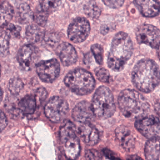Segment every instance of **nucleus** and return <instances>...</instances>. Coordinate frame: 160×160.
<instances>
[{
	"mask_svg": "<svg viewBox=\"0 0 160 160\" xmlns=\"http://www.w3.org/2000/svg\"><path fill=\"white\" fill-rule=\"evenodd\" d=\"M132 81L140 91L150 92L160 82V70L158 65L152 59H142L134 66Z\"/></svg>",
	"mask_w": 160,
	"mask_h": 160,
	"instance_id": "f257e3e1",
	"label": "nucleus"
},
{
	"mask_svg": "<svg viewBox=\"0 0 160 160\" xmlns=\"http://www.w3.org/2000/svg\"><path fill=\"white\" fill-rule=\"evenodd\" d=\"M133 52V44L131 38L124 32L117 33L111 43L108 57V66L115 71L122 70L131 58Z\"/></svg>",
	"mask_w": 160,
	"mask_h": 160,
	"instance_id": "f03ea898",
	"label": "nucleus"
},
{
	"mask_svg": "<svg viewBox=\"0 0 160 160\" xmlns=\"http://www.w3.org/2000/svg\"><path fill=\"white\" fill-rule=\"evenodd\" d=\"M118 105L124 116L136 119L146 116L149 109L145 98L132 89H125L119 94Z\"/></svg>",
	"mask_w": 160,
	"mask_h": 160,
	"instance_id": "7ed1b4c3",
	"label": "nucleus"
},
{
	"mask_svg": "<svg viewBox=\"0 0 160 160\" xmlns=\"http://www.w3.org/2000/svg\"><path fill=\"white\" fill-rule=\"evenodd\" d=\"M65 85L78 95H86L92 91L96 83L92 75L88 71L78 68L70 71L64 78Z\"/></svg>",
	"mask_w": 160,
	"mask_h": 160,
	"instance_id": "20e7f679",
	"label": "nucleus"
},
{
	"mask_svg": "<svg viewBox=\"0 0 160 160\" xmlns=\"http://www.w3.org/2000/svg\"><path fill=\"white\" fill-rule=\"evenodd\" d=\"M92 109L94 116L101 119H106L112 116L116 106L111 91L106 86L99 87L94 94Z\"/></svg>",
	"mask_w": 160,
	"mask_h": 160,
	"instance_id": "39448f33",
	"label": "nucleus"
},
{
	"mask_svg": "<svg viewBox=\"0 0 160 160\" xmlns=\"http://www.w3.org/2000/svg\"><path fill=\"white\" fill-rule=\"evenodd\" d=\"M59 138L65 158L69 160H75L80 153L81 146L76 128L71 122H67L61 128Z\"/></svg>",
	"mask_w": 160,
	"mask_h": 160,
	"instance_id": "423d86ee",
	"label": "nucleus"
},
{
	"mask_svg": "<svg viewBox=\"0 0 160 160\" xmlns=\"http://www.w3.org/2000/svg\"><path fill=\"white\" fill-rule=\"evenodd\" d=\"M69 110L68 104L59 96L51 98L44 107L46 116L53 122H60L66 117Z\"/></svg>",
	"mask_w": 160,
	"mask_h": 160,
	"instance_id": "0eeeda50",
	"label": "nucleus"
},
{
	"mask_svg": "<svg viewBox=\"0 0 160 160\" xmlns=\"http://www.w3.org/2000/svg\"><path fill=\"white\" fill-rule=\"evenodd\" d=\"M135 127L142 135L149 139L159 138L160 136V121L155 116L146 115L137 119Z\"/></svg>",
	"mask_w": 160,
	"mask_h": 160,
	"instance_id": "6e6552de",
	"label": "nucleus"
},
{
	"mask_svg": "<svg viewBox=\"0 0 160 160\" xmlns=\"http://www.w3.org/2000/svg\"><path fill=\"white\" fill-rule=\"evenodd\" d=\"M136 37L140 44H145L152 48L160 45V30L151 24H142L136 30Z\"/></svg>",
	"mask_w": 160,
	"mask_h": 160,
	"instance_id": "1a4fd4ad",
	"label": "nucleus"
},
{
	"mask_svg": "<svg viewBox=\"0 0 160 160\" xmlns=\"http://www.w3.org/2000/svg\"><path fill=\"white\" fill-rule=\"evenodd\" d=\"M90 29L89 22L86 18H77L69 24L68 29V36L71 41L79 43L86 39Z\"/></svg>",
	"mask_w": 160,
	"mask_h": 160,
	"instance_id": "9d476101",
	"label": "nucleus"
},
{
	"mask_svg": "<svg viewBox=\"0 0 160 160\" xmlns=\"http://www.w3.org/2000/svg\"><path fill=\"white\" fill-rule=\"evenodd\" d=\"M36 67L39 78L44 82H52L59 75L60 65L56 59L41 61Z\"/></svg>",
	"mask_w": 160,
	"mask_h": 160,
	"instance_id": "9b49d317",
	"label": "nucleus"
},
{
	"mask_svg": "<svg viewBox=\"0 0 160 160\" xmlns=\"http://www.w3.org/2000/svg\"><path fill=\"white\" fill-rule=\"evenodd\" d=\"M39 52L32 44L22 46L18 51L17 60L21 68L26 71H30L36 64Z\"/></svg>",
	"mask_w": 160,
	"mask_h": 160,
	"instance_id": "f8f14e48",
	"label": "nucleus"
},
{
	"mask_svg": "<svg viewBox=\"0 0 160 160\" xmlns=\"http://www.w3.org/2000/svg\"><path fill=\"white\" fill-rule=\"evenodd\" d=\"M78 132L84 142L89 146L95 145L99 141V132L90 122L80 123Z\"/></svg>",
	"mask_w": 160,
	"mask_h": 160,
	"instance_id": "ddd939ff",
	"label": "nucleus"
},
{
	"mask_svg": "<svg viewBox=\"0 0 160 160\" xmlns=\"http://www.w3.org/2000/svg\"><path fill=\"white\" fill-rule=\"evenodd\" d=\"M94 115L91 104L85 101L77 104L72 112V118L80 123L90 122Z\"/></svg>",
	"mask_w": 160,
	"mask_h": 160,
	"instance_id": "4468645a",
	"label": "nucleus"
},
{
	"mask_svg": "<svg viewBox=\"0 0 160 160\" xmlns=\"http://www.w3.org/2000/svg\"><path fill=\"white\" fill-rule=\"evenodd\" d=\"M134 4L145 17H154L160 12V3L158 0H134Z\"/></svg>",
	"mask_w": 160,
	"mask_h": 160,
	"instance_id": "2eb2a0df",
	"label": "nucleus"
},
{
	"mask_svg": "<svg viewBox=\"0 0 160 160\" xmlns=\"http://www.w3.org/2000/svg\"><path fill=\"white\" fill-rule=\"evenodd\" d=\"M58 54L63 65L71 66L76 63L78 54L74 48L70 44L63 42L58 47Z\"/></svg>",
	"mask_w": 160,
	"mask_h": 160,
	"instance_id": "dca6fc26",
	"label": "nucleus"
},
{
	"mask_svg": "<svg viewBox=\"0 0 160 160\" xmlns=\"http://www.w3.org/2000/svg\"><path fill=\"white\" fill-rule=\"evenodd\" d=\"M116 134L124 149L130 151L134 148V139L127 128L124 126L119 127L116 131Z\"/></svg>",
	"mask_w": 160,
	"mask_h": 160,
	"instance_id": "f3484780",
	"label": "nucleus"
},
{
	"mask_svg": "<svg viewBox=\"0 0 160 160\" xmlns=\"http://www.w3.org/2000/svg\"><path fill=\"white\" fill-rule=\"evenodd\" d=\"M147 160H160V139H149L144 148Z\"/></svg>",
	"mask_w": 160,
	"mask_h": 160,
	"instance_id": "a211bd4d",
	"label": "nucleus"
},
{
	"mask_svg": "<svg viewBox=\"0 0 160 160\" xmlns=\"http://www.w3.org/2000/svg\"><path fill=\"white\" fill-rule=\"evenodd\" d=\"M38 103L34 95L29 94L22 98L18 103V108L24 114H32L35 111Z\"/></svg>",
	"mask_w": 160,
	"mask_h": 160,
	"instance_id": "6ab92c4d",
	"label": "nucleus"
},
{
	"mask_svg": "<svg viewBox=\"0 0 160 160\" xmlns=\"http://www.w3.org/2000/svg\"><path fill=\"white\" fill-rule=\"evenodd\" d=\"M13 16V8L6 1L0 2V27L7 26Z\"/></svg>",
	"mask_w": 160,
	"mask_h": 160,
	"instance_id": "aec40b11",
	"label": "nucleus"
},
{
	"mask_svg": "<svg viewBox=\"0 0 160 160\" xmlns=\"http://www.w3.org/2000/svg\"><path fill=\"white\" fill-rule=\"evenodd\" d=\"M26 35L30 42H36L43 39L44 32L38 26L31 24L26 28Z\"/></svg>",
	"mask_w": 160,
	"mask_h": 160,
	"instance_id": "412c9836",
	"label": "nucleus"
},
{
	"mask_svg": "<svg viewBox=\"0 0 160 160\" xmlns=\"http://www.w3.org/2000/svg\"><path fill=\"white\" fill-rule=\"evenodd\" d=\"M84 10L86 14L93 19H98L101 12V9L94 0L89 1L84 6Z\"/></svg>",
	"mask_w": 160,
	"mask_h": 160,
	"instance_id": "4be33fe9",
	"label": "nucleus"
},
{
	"mask_svg": "<svg viewBox=\"0 0 160 160\" xmlns=\"http://www.w3.org/2000/svg\"><path fill=\"white\" fill-rule=\"evenodd\" d=\"M9 34L4 29H0V57L6 56L9 51Z\"/></svg>",
	"mask_w": 160,
	"mask_h": 160,
	"instance_id": "5701e85b",
	"label": "nucleus"
},
{
	"mask_svg": "<svg viewBox=\"0 0 160 160\" xmlns=\"http://www.w3.org/2000/svg\"><path fill=\"white\" fill-rule=\"evenodd\" d=\"M61 0H41V9L49 14L55 11L60 6Z\"/></svg>",
	"mask_w": 160,
	"mask_h": 160,
	"instance_id": "b1692460",
	"label": "nucleus"
},
{
	"mask_svg": "<svg viewBox=\"0 0 160 160\" xmlns=\"http://www.w3.org/2000/svg\"><path fill=\"white\" fill-rule=\"evenodd\" d=\"M8 88L11 94L17 95L23 88V82L21 79L18 78L11 79L9 82Z\"/></svg>",
	"mask_w": 160,
	"mask_h": 160,
	"instance_id": "393cba45",
	"label": "nucleus"
},
{
	"mask_svg": "<svg viewBox=\"0 0 160 160\" xmlns=\"http://www.w3.org/2000/svg\"><path fill=\"white\" fill-rule=\"evenodd\" d=\"M43 39L46 44L51 46H54L59 42L61 38L59 34L56 32L47 31L44 32Z\"/></svg>",
	"mask_w": 160,
	"mask_h": 160,
	"instance_id": "a878e982",
	"label": "nucleus"
},
{
	"mask_svg": "<svg viewBox=\"0 0 160 160\" xmlns=\"http://www.w3.org/2000/svg\"><path fill=\"white\" fill-rule=\"evenodd\" d=\"M19 14L22 22H28L31 18V12L29 6L27 4H21L19 7Z\"/></svg>",
	"mask_w": 160,
	"mask_h": 160,
	"instance_id": "bb28decb",
	"label": "nucleus"
},
{
	"mask_svg": "<svg viewBox=\"0 0 160 160\" xmlns=\"http://www.w3.org/2000/svg\"><path fill=\"white\" fill-rule=\"evenodd\" d=\"M91 51L99 64H102L103 62V49L102 47L98 44H94L91 46Z\"/></svg>",
	"mask_w": 160,
	"mask_h": 160,
	"instance_id": "cd10ccee",
	"label": "nucleus"
},
{
	"mask_svg": "<svg viewBox=\"0 0 160 160\" xmlns=\"http://www.w3.org/2000/svg\"><path fill=\"white\" fill-rule=\"evenodd\" d=\"M48 14L42 11V9L35 12L32 15L34 21L41 26H43L46 24L48 20Z\"/></svg>",
	"mask_w": 160,
	"mask_h": 160,
	"instance_id": "c85d7f7f",
	"label": "nucleus"
},
{
	"mask_svg": "<svg viewBox=\"0 0 160 160\" xmlns=\"http://www.w3.org/2000/svg\"><path fill=\"white\" fill-rule=\"evenodd\" d=\"M96 74L98 79L100 81L102 82H106V83H108L110 81L111 76H110V74L109 73V71L106 69L103 68H99L96 71Z\"/></svg>",
	"mask_w": 160,
	"mask_h": 160,
	"instance_id": "c756f323",
	"label": "nucleus"
},
{
	"mask_svg": "<svg viewBox=\"0 0 160 160\" xmlns=\"http://www.w3.org/2000/svg\"><path fill=\"white\" fill-rule=\"evenodd\" d=\"M86 160H101V154L94 149H89L86 152Z\"/></svg>",
	"mask_w": 160,
	"mask_h": 160,
	"instance_id": "7c9ffc66",
	"label": "nucleus"
},
{
	"mask_svg": "<svg viewBox=\"0 0 160 160\" xmlns=\"http://www.w3.org/2000/svg\"><path fill=\"white\" fill-rule=\"evenodd\" d=\"M48 95V92L46 90L43 88H39L36 92V94L34 95L37 101V103H41L42 101H44Z\"/></svg>",
	"mask_w": 160,
	"mask_h": 160,
	"instance_id": "2f4dec72",
	"label": "nucleus"
},
{
	"mask_svg": "<svg viewBox=\"0 0 160 160\" xmlns=\"http://www.w3.org/2000/svg\"><path fill=\"white\" fill-rule=\"evenodd\" d=\"M105 5L111 8H119L122 6L125 0H102Z\"/></svg>",
	"mask_w": 160,
	"mask_h": 160,
	"instance_id": "473e14b6",
	"label": "nucleus"
},
{
	"mask_svg": "<svg viewBox=\"0 0 160 160\" xmlns=\"http://www.w3.org/2000/svg\"><path fill=\"white\" fill-rule=\"evenodd\" d=\"M6 31L8 32L9 34H11L15 37H18L20 34L21 28L20 27L14 24H9L7 25V28Z\"/></svg>",
	"mask_w": 160,
	"mask_h": 160,
	"instance_id": "72a5a7b5",
	"label": "nucleus"
},
{
	"mask_svg": "<svg viewBox=\"0 0 160 160\" xmlns=\"http://www.w3.org/2000/svg\"><path fill=\"white\" fill-rule=\"evenodd\" d=\"M8 120L5 114L0 110V132H1L7 126Z\"/></svg>",
	"mask_w": 160,
	"mask_h": 160,
	"instance_id": "f704fd0d",
	"label": "nucleus"
},
{
	"mask_svg": "<svg viewBox=\"0 0 160 160\" xmlns=\"http://www.w3.org/2000/svg\"><path fill=\"white\" fill-rule=\"evenodd\" d=\"M127 160H142L140 157H139L137 155H132L129 156Z\"/></svg>",
	"mask_w": 160,
	"mask_h": 160,
	"instance_id": "c9c22d12",
	"label": "nucleus"
},
{
	"mask_svg": "<svg viewBox=\"0 0 160 160\" xmlns=\"http://www.w3.org/2000/svg\"><path fill=\"white\" fill-rule=\"evenodd\" d=\"M155 109L157 112V113L160 115V101L158 102L155 105Z\"/></svg>",
	"mask_w": 160,
	"mask_h": 160,
	"instance_id": "e433bc0d",
	"label": "nucleus"
},
{
	"mask_svg": "<svg viewBox=\"0 0 160 160\" xmlns=\"http://www.w3.org/2000/svg\"><path fill=\"white\" fill-rule=\"evenodd\" d=\"M2 96H3V92H2V89H1V88H0V102L1 101V100H2Z\"/></svg>",
	"mask_w": 160,
	"mask_h": 160,
	"instance_id": "4c0bfd02",
	"label": "nucleus"
},
{
	"mask_svg": "<svg viewBox=\"0 0 160 160\" xmlns=\"http://www.w3.org/2000/svg\"><path fill=\"white\" fill-rule=\"evenodd\" d=\"M158 49V58H159V60H160V45H159V46L157 48Z\"/></svg>",
	"mask_w": 160,
	"mask_h": 160,
	"instance_id": "58836bf2",
	"label": "nucleus"
},
{
	"mask_svg": "<svg viewBox=\"0 0 160 160\" xmlns=\"http://www.w3.org/2000/svg\"><path fill=\"white\" fill-rule=\"evenodd\" d=\"M0 73H1V66H0Z\"/></svg>",
	"mask_w": 160,
	"mask_h": 160,
	"instance_id": "ea45409f",
	"label": "nucleus"
}]
</instances>
